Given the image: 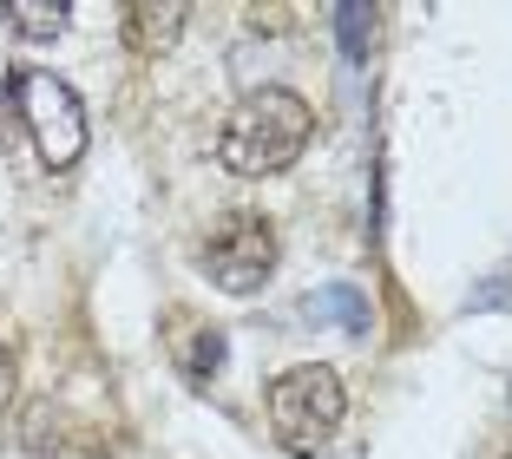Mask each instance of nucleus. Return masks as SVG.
Here are the masks:
<instances>
[{
    "mask_svg": "<svg viewBox=\"0 0 512 459\" xmlns=\"http://www.w3.org/2000/svg\"><path fill=\"white\" fill-rule=\"evenodd\" d=\"M316 138V112L289 86H256L250 99L230 105L224 132H217V164L230 178H276L309 151Z\"/></svg>",
    "mask_w": 512,
    "mask_h": 459,
    "instance_id": "obj_1",
    "label": "nucleus"
},
{
    "mask_svg": "<svg viewBox=\"0 0 512 459\" xmlns=\"http://www.w3.org/2000/svg\"><path fill=\"white\" fill-rule=\"evenodd\" d=\"M348 420V387L335 368L309 361V368H289L270 381V433L289 459H322L335 446Z\"/></svg>",
    "mask_w": 512,
    "mask_h": 459,
    "instance_id": "obj_2",
    "label": "nucleus"
},
{
    "mask_svg": "<svg viewBox=\"0 0 512 459\" xmlns=\"http://www.w3.org/2000/svg\"><path fill=\"white\" fill-rule=\"evenodd\" d=\"M14 112L27 119V138L46 171H73L79 151H86V105H79V92L33 66V73H14Z\"/></svg>",
    "mask_w": 512,
    "mask_h": 459,
    "instance_id": "obj_3",
    "label": "nucleus"
},
{
    "mask_svg": "<svg viewBox=\"0 0 512 459\" xmlns=\"http://www.w3.org/2000/svg\"><path fill=\"white\" fill-rule=\"evenodd\" d=\"M197 269L224 289V296H256L276 269V230L270 217H256V210H230L204 230L197 243Z\"/></svg>",
    "mask_w": 512,
    "mask_h": 459,
    "instance_id": "obj_4",
    "label": "nucleus"
},
{
    "mask_svg": "<svg viewBox=\"0 0 512 459\" xmlns=\"http://www.w3.org/2000/svg\"><path fill=\"white\" fill-rule=\"evenodd\" d=\"M184 20L191 14H184L178 0H138V7L119 14V27H125V40H132L138 53H165V46H178Z\"/></svg>",
    "mask_w": 512,
    "mask_h": 459,
    "instance_id": "obj_5",
    "label": "nucleus"
},
{
    "mask_svg": "<svg viewBox=\"0 0 512 459\" xmlns=\"http://www.w3.org/2000/svg\"><path fill=\"white\" fill-rule=\"evenodd\" d=\"M309 322H342V328H368V296L355 282H335V289H316V296L302 302Z\"/></svg>",
    "mask_w": 512,
    "mask_h": 459,
    "instance_id": "obj_6",
    "label": "nucleus"
},
{
    "mask_svg": "<svg viewBox=\"0 0 512 459\" xmlns=\"http://www.w3.org/2000/svg\"><path fill=\"white\" fill-rule=\"evenodd\" d=\"M381 27V7H368V0H342L335 7V33H342V53L348 60H362L368 53V33Z\"/></svg>",
    "mask_w": 512,
    "mask_h": 459,
    "instance_id": "obj_7",
    "label": "nucleus"
},
{
    "mask_svg": "<svg viewBox=\"0 0 512 459\" xmlns=\"http://www.w3.org/2000/svg\"><path fill=\"white\" fill-rule=\"evenodd\" d=\"M7 20H14V33H27V40H60V33L73 27V7H33V0H20V7H7Z\"/></svg>",
    "mask_w": 512,
    "mask_h": 459,
    "instance_id": "obj_8",
    "label": "nucleus"
},
{
    "mask_svg": "<svg viewBox=\"0 0 512 459\" xmlns=\"http://www.w3.org/2000/svg\"><path fill=\"white\" fill-rule=\"evenodd\" d=\"M40 459H112V453H106V440H92V433H60Z\"/></svg>",
    "mask_w": 512,
    "mask_h": 459,
    "instance_id": "obj_9",
    "label": "nucleus"
},
{
    "mask_svg": "<svg viewBox=\"0 0 512 459\" xmlns=\"http://www.w3.org/2000/svg\"><path fill=\"white\" fill-rule=\"evenodd\" d=\"M473 309H512V263L499 269V276H486L480 289H473Z\"/></svg>",
    "mask_w": 512,
    "mask_h": 459,
    "instance_id": "obj_10",
    "label": "nucleus"
},
{
    "mask_svg": "<svg viewBox=\"0 0 512 459\" xmlns=\"http://www.w3.org/2000/svg\"><path fill=\"white\" fill-rule=\"evenodd\" d=\"M7 407H14V355L0 348V414H7Z\"/></svg>",
    "mask_w": 512,
    "mask_h": 459,
    "instance_id": "obj_11",
    "label": "nucleus"
}]
</instances>
